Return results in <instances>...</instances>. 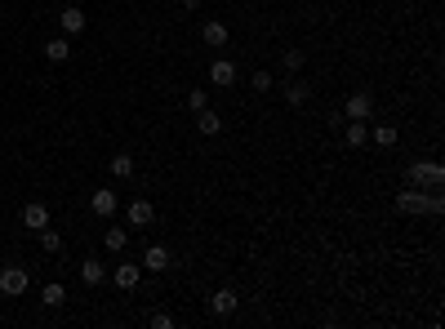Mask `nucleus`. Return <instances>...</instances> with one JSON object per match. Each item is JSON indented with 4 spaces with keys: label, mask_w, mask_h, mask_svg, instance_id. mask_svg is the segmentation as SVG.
<instances>
[{
    "label": "nucleus",
    "mask_w": 445,
    "mask_h": 329,
    "mask_svg": "<svg viewBox=\"0 0 445 329\" xmlns=\"http://www.w3.org/2000/svg\"><path fill=\"white\" fill-rule=\"evenodd\" d=\"M441 183H445L441 161H414L410 165V187H441Z\"/></svg>",
    "instance_id": "1"
},
{
    "label": "nucleus",
    "mask_w": 445,
    "mask_h": 329,
    "mask_svg": "<svg viewBox=\"0 0 445 329\" xmlns=\"http://www.w3.org/2000/svg\"><path fill=\"white\" fill-rule=\"evenodd\" d=\"M396 209L401 214H428V187H410V192H396Z\"/></svg>",
    "instance_id": "2"
},
{
    "label": "nucleus",
    "mask_w": 445,
    "mask_h": 329,
    "mask_svg": "<svg viewBox=\"0 0 445 329\" xmlns=\"http://www.w3.org/2000/svg\"><path fill=\"white\" fill-rule=\"evenodd\" d=\"M27 285H32L27 267H5V271H0V294L18 298V294H27Z\"/></svg>",
    "instance_id": "3"
},
{
    "label": "nucleus",
    "mask_w": 445,
    "mask_h": 329,
    "mask_svg": "<svg viewBox=\"0 0 445 329\" xmlns=\"http://www.w3.org/2000/svg\"><path fill=\"white\" fill-rule=\"evenodd\" d=\"M343 116H347V120H370V116H374V93H370V89L352 93V98L343 102Z\"/></svg>",
    "instance_id": "4"
},
{
    "label": "nucleus",
    "mask_w": 445,
    "mask_h": 329,
    "mask_svg": "<svg viewBox=\"0 0 445 329\" xmlns=\"http://www.w3.org/2000/svg\"><path fill=\"white\" fill-rule=\"evenodd\" d=\"M111 280H116V285L125 289V294H129V289H138V285H143V262H120Z\"/></svg>",
    "instance_id": "5"
},
{
    "label": "nucleus",
    "mask_w": 445,
    "mask_h": 329,
    "mask_svg": "<svg viewBox=\"0 0 445 329\" xmlns=\"http://www.w3.org/2000/svg\"><path fill=\"white\" fill-rule=\"evenodd\" d=\"M89 209L98 214V218H111V214L120 209V201H116V192H107V187H98V192L89 196Z\"/></svg>",
    "instance_id": "6"
},
{
    "label": "nucleus",
    "mask_w": 445,
    "mask_h": 329,
    "mask_svg": "<svg viewBox=\"0 0 445 329\" xmlns=\"http://www.w3.org/2000/svg\"><path fill=\"white\" fill-rule=\"evenodd\" d=\"M23 227H32V231L50 227V209H45L41 201H27V205H23Z\"/></svg>",
    "instance_id": "7"
},
{
    "label": "nucleus",
    "mask_w": 445,
    "mask_h": 329,
    "mask_svg": "<svg viewBox=\"0 0 445 329\" xmlns=\"http://www.w3.org/2000/svg\"><path fill=\"white\" fill-rule=\"evenodd\" d=\"M125 218H129V227H147V223L156 218V209H151L147 201H129L125 205Z\"/></svg>",
    "instance_id": "8"
},
{
    "label": "nucleus",
    "mask_w": 445,
    "mask_h": 329,
    "mask_svg": "<svg viewBox=\"0 0 445 329\" xmlns=\"http://www.w3.org/2000/svg\"><path fill=\"white\" fill-rule=\"evenodd\" d=\"M58 23H63V36H80V32H85V9L67 5V9L58 14Z\"/></svg>",
    "instance_id": "9"
},
{
    "label": "nucleus",
    "mask_w": 445,
    "mask_h": 329,
    "mask_svg": "<svg viewBox=\"0 0 445 329\" xmlns=\"http://www.w3.org/2000/svg\"><path fill=\"white\" fill-rule=\"evenodd\" d=\"M45 58H50V63H67V58H72V41H67V36H54V41H45Z\"/></svg>",
    "instance_id": "10"
},
{
    "label": "nucleus",
    "mask_w": 445,
    "mask_h": 329,
    "mask_svg": "<svg viewBox=\"0 0 445 329\" xmlns=\"http://www.w3.org/2000/svg\"><path fill=\"white\" fill-rule=\"evenodd\" d=\"M196 129H201L205 138H214L223 129V116H219V111H210V107H201V111H196Z\"/></svg>",
    "instance_id": "11"
},
{
    "label": "nucleus",
    "mask_w": 445,
    "mask_h": 329,
    "mask_svg": "<svg viewBox=\"0 0 445 329\" xmlns=\"http://www.w3.org/2000/svg\"><path fill=\"white\" fill-rule=\"evenodd\" d=\"M143 271H169V249L165 245H151L143 253Z\"/></svg>",
    "instance_id": "12"
},
{
    "label": "nucleus",
    "mask_w": 445,
    "mask_h": 329,
    "mask_svg": "<svg viewBox=\"0 0 445 329\" xmlns=\"http://www.w3.org/2000/svg\"><path fill=\"white\" fill-rule=\"evenodd\" d=\"M210 307H214L219 316H232L236 307H241V298H236V289H219V294L210 298Z\"/></svg>",
    "instance_id": "13"
},
{
    "label": "nucleus",
    "mask_w": 445,
    "mask_h": 329,
    "mask_svg": "<svg viewBox=\"0 0 445 329\" xmlns=\"http://www.w3.org/2000/svg\"><path fill=\"white\" fill-rule=\"evenodd\" d=\"M365 143H370V125H365V120H347V147L361 152Z\"/></svg>",
    "instance_id": "14"
},
{
    "label": "nucleus",
    "mask_w": 445,
    "mask_h": 329,
    "mask_svg": "<svg viewBox=\"0 0 445 329\" xmlns=\"http://www.w3.org/2000/svg\"><path fill=\"white\" fill-rule=\"evenodd\" d=\"M307 98H312V84L307 80H290L285 84V102H290V107H303Z\"/></svg>",
    "instance_id": "15"
},
{
    "label": "nucleus",
    "mask_w": 445,
    "mask_h": 329,
    "mask_svg": "<svg viewBox=\"0 0 445 329\" xmlns=\"http://www.w3.org/2000/svg\"><path fill=\"white\" fill-rule=\"evenodd\" d=\"M102 276H107V267H102L98 258H85L80 262V280H85V285H102Z\"/></svg>",
    "instance_id": "16"
},
{
    "label": "nucleus",
    "mask_w": 445,
    "mask_h": 329,
    "mask_svg": "<svg viewBox=\"0 0 445 329\" xmlns=\"http://www.w3.org/2000/svg\"><path fill=\"white\" fill-rule=\"evenodd\" d=\"M210 84H236V67H232L227 58H219V63L210 67Z\"/></svg>",
    "instance_id": "17"
},
{
    "label": "nucleus",
    "mask_w": 445,
    "mask_h": 329,
    "mask_svg": "<svg viewBox=\"0 0 445 329\" xmlns=\"http://www.w3.org/2000/svg\"><path fill=\"white\" fill-rule=\"evenodd\" d=\"M201 41L214 45V49H223V45H227V27H223V23H205V27H201Z\"/></svg>",
    "instance_id": "18"
},
{
    "label": "nucleus",
    "mask_w": 445,
    "mask_h": 329,
    "mask_svg": "<svg viewBox=\"0 0 445 329\" xmlns=\"http://www.w3.org/2000/svg\"><path fill=\"white\" fill-rule=\"evenodd\" d=\"M125 240H129L125 227H107V231H102V245H107V253H120V249H125Z\"/></svg>",
    "instance_id": "19"
},
{
    "label": "nucleus",
    "mask_w": 445,
    "mask_h": 329,
    "mask_svg": "<svg viewBox=\"0 0 445 329\" xmlns=\"http://www.w3.org/2000/svg\"><path fill=\"white\" fill-rule=\"evenodd\" d=\"M370 138L387 152V147H396V138H401V134H396V125H374V129H370Z\"/></svg>",
    "instance_id": "20"
},
{
    "label": "nucleus",
    "mask_w": 445,
    "mask_h": 329,
    "mask_svg": "<svg viewBox=\"0 0 445 329\" xmlns=\"http://www.w3.org/2000/svg\"><path fill=\"white\" fill-rule=\"evenodd\" d=\"M41 303H45V307H63V303H67V289H63L58 280H54V285H45V289H41Z\"/></svg>",
    "instance_id": "21"
},
{
    "label": "nucleus",
    "mask_w": 445,
    "mask_h": 329,
    "mask_svg": "<svg viewBox=\"0 0 445 329\" xmlns=\"http://www.w3.org/2000/svg\"><path fill=\"white\" fill-rule=\"evenodd\" d=\"M111 174H116V178H134V156L116 152V156H111Z\"/></svg>",
    "instance_id": "22"
},
{
    "label": "nucleus",
    "mask_w": 445,
    "mask_h": 329,
    "mask_svg": "<svg viewBox=\"0 0 445 329\" xmlns=\"http://www.w3.org/2000/svg\"><path fill=\"white\" fill-rule=\"evenodd\" d=\"M281 63H285V71H299V67H303V63H307V54H303V49H299V45H290V49H285V54H281Z\"/></svg>",
    "instance_id": "23"
},
{
    "label": "nucleus",
    "mask_w": 445,
    "mask_h": 329,
    "mask_svg": "<svg viewBox=\"0 0 445 329\" xmlns=\"http://www.w3.org/2000/svg\"><path fill=\"white\" fill-rule=\"evenodd\" d=\"M272 84H276V80H272V71H263V67L250 76V89H254V93H272Z\"/></svg>",
    "instance_id": "24"
},
{
    "label": "nucleus",
    "mask_w": 445,
    "mask_h": 329,
    "mask_svg": "<svg viewBox=\"0 0 445 329\" xmlns=\"http://www.w3.org/2000/svg\"><path fill=\"white\" fill-rule=\"evenodd\" d=\"M41 249H45V253H58V249H63V236H58L54 227H41Z\"/></svg>",
    "instance_id": "25"
},
{
    "label": "nucleus",
    "mask_w": 445,
    "mask_h": 329,
    "mask_svg": "<svg viewBox=\"0 0 445 329\" xmlns=\"http://www.w3.org/2000/svg\"><path fill=\"white\" fill-rule=\"evenodd\" d=\"M187 107L192 111H201V107H210V93L201 89V84H196V89H187Z\"/></svg>",
    "instance_id": "26"
},
{
    "label": "nucleus",
    "mask_w": 445,
    "mask_h": 329,
    "mask_svg": "<svg viewBox=\"0 0 445 329\" xmlns=\"http://www.w3.org/2000/svg\"><path fill=\"white\" fill-rule=\"evenodd\" d=\"M428 214H445V196L437 187H428Z\"/></svg>",
    "instance_id": "27"
},
{
    "label": "nucleus",
    "mask_w": 445,
    "mask_h": 329,
    "mask_svg": "<svg viewBox=\"0 0 445 329\" xmlns=\"http://www.w3.org/2000/svg\"><path fill=\"white\" fill-rule=\"evenodd\" d=\"M151 325H156V329H174V316H169V312H156V316H151Z\"/></svg>",
    "instance_id": "28"
},
{
    "label": "nucleus",
    "mask_w": 445,
    "mask_h": 329,
    "mask_svg": "<svg viewBox=\"0 0 445 329\" xmlns=\"http://www.w3.org/2000/svg\"><path fill=\"white\" fill-rule=\"evenodd\" d=\"M178 5H183L187 14H192V9H201V0H178Z\"/></svg>",
    "instance_id": "29"
}]
</instances>
